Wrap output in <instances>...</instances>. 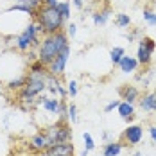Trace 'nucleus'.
Wrapping results in <instances>:
<instances>
[{
	"instance_id": "0eeeda50",
	"label": "nucleus",
	"mask_w": 156,
	"mask_h": 156,
	"mask_svg": "<svg viewBox=\"0 0 156 156\" xmlns=\"http://www.w3.org/2000/svg\"><path fill=\"white\" fill-rule=\"evenodd\" d=\"M68 56H70V45L68 47H65L52 59V61L47 65V72L50 74V76H56V77H59V76H63V72H65V66H66V61H68Z\"/></svg>"
},
{
	"instance_id": "423d86ee",
	"label": "nucleus",
	"mask_w": 156,
	"mask_h": 156,
	"mask_svg": "<svg viewBox=\"0 0 156 156\" xmlns=\"http://www.w3.org/2000/svg\"><path fill=\"white\" fill-rule=\"evenodd\" d=\"M154 48H156L154 40L149 38V36H144L140 40V43H138V50H136V61H138V65L147 66V65L151 63V58H153Z\"/></svg>"
},
{
	"instance_id": "2f4dec72",
	"label": "nucleus",
	"mask_w": 156,
	"mask_h": 156,
	"mask_svg": "<svg viewBox=\"0 0 156 156\" xmlns=\"http://www.w3.org/2000/svg\"><path fill=\"white\" fill-rule=\"evenodd\" d=\"M34 156H48V154H47V153H36Z\"/></svg>"
},
{
	"instance_id": "473e14b6",
	"label": "nucleus",
	"mask_w": 156,
	"mask_h": 156,
	"mask_svg": "<svg viewBox=\"0 0 156 156\" xmlns=\"http://www.w3.org/2000/svg\"><path fill=\"white\" fill-rule=\"evenodd\" d=\"M135 156H142V153H135Z\"/></svg>"
},
{
	"instance_id": "f03ea898",
	"label": "nucleus",
	"mask_w": 156,
	"mask_h": 156,
	"mask_svg": "<svg viewBox=\"0 0 156 156\" xmlns=\"http://www.w3.org/2000/svg\"><path fill=\"white\" fill-rule=\"evenodd\" d=\"M68 36L65 31H58L54 34H48L47 38L41 41L40 45V52H38V59L43 63V65H48L59 52H61L65 47H68Z\"/></svg>"
},
{
	"instance_id": "6e6552de",
	"label": "nucleus",
	"mask_w": 156,
	"mask_h": 156,
	"mask_svg": "<svg viewBox=\"0 0 156 156\" xmlns=\"http://www.w3.org/2000/svg\"><path fill=\"white\" fill-rule=\"evenodd\" d=\"M50 145H52V144H50V140H48V136H47L45 131L36 133L31 140H29V149H31L32 153H45Z\"/></svg>"
},
{
	"instance_id": "f3484780",
	"label": "nucleus",
	"mask_w": 156,
	"mask_h": 156,
	"mask_svg": "<svg viewBox=\"0 0 156 156\" xmlns=\"http://www.w3.org/2000/svg\"><path fill=\"white\" fill-rule=\"evenodd\" d=\"M124 56H126V50L122 47H115V48H111V52H109V59H111V63H115V65H119V61Z\"/></svg>"
},
{
	"instance_id": "c756f323",
	"label": "nucleus",
	"mask_w": 156,
	"mask_h": 156,
	"mask_svg": "<svg viewBox=\"0 0 156 156\" xmlns=\"http://www.w3.org/2000/svg\"><path fill=\"white\" fill-rule=\"evenodd\" d=\"M45 5H50V7H56L58 5V0H43Z\"/></svg>"
},
{
	"instance_id": "a878e982",
	"label": "nucleus",
	"mask_w": 156,
	"mask_h": 156,
	"mask_svg": "<svg viewBox=\"0 0 156 156\" xmlns=\"http://www.w3.org/2000/svg\"><path fill=\"white\" fill-rule=\"evenodd\" d=\"M66 94L70 95V97H76V95H77V83H76V81H70V83H68Z\"/></svg>"
},
{
	"instance_id": "f8f14e48",
	"label": "nucleus",
	"mask_w": 156,
	"mask_h": 156,
	"mask_svg": "<svg viewBox=\"0 0 156 156\" xmlns=\"http://www.w3.org/2000/svg\"><path fill=\"white\" fill-rule=\"evenodd\" d=\"M120 95H122V101H126V102H135L136 99H138V95H140V92H138V88L136 86H129V84H126V86H122L120 88Z\"/></svg>"
},
{
	"instance_id": "1a4fd4ad",
	"label": "nucleus",
	"mask_w": 156,
	"mask_h": 156,
	"mask_svg": "<svg viewBox=\"0 0 156 156\" xmlns=\"http://www.w3.org/2000/svg\"><path fill=\"white\" fill-rule=\"evenodd\" d=\"M142 136H144V129H142V126L135 124V126H129V127L124 131V135H122V142L129 144V145H136V144H140Z\"/></svg>"
},
{
	"instance_id": "2eb2a0df",
	"label": "nucleus",
	"mask_w": 156,
	"mask_h": 156,
	"mask_svg": "<svg viewBox=\"0 0 156 156\" xmlns=\"http://www.w3.org/2000/svg\"><path fill=\"white\" fill-rule=\"evenodd\" d=\"M122 142H109L104 145V151H102V154L104 156H119L120 154V151H122Z\"/></svg>"
},
{
	"instance_id": "393cba45",
	"label": "nucleus",
	"mask_w": 156,
	"mask_h": 156,
	"mask_svg": "<svg viewBox=\"0 0 156 156\" xmlns=\"http://www.w3.org/2000/svg\"><path fill=\"white\" fill-rule=\"evenodd\" d=\"M68 120H70L72 124L77 122V108H76V104H70V106H68Z\"/></svg>"
},
{
	"instance_id": "7ed1b4c3",
	"label": "nucleus",
	"mask_w": 156,
	"mask_h": 156,
	"mask_svg": "<svg viewBox=\"0 0 156 156\" xmlns=\"http://www.w3.org/2000/svg\"><path fill=\"white\" fill-rule=\"evenodd\" d=\"M36 23L40 25V32L45 34H54L58 31H63V22L65 18L59 15L58 7H50V5H40L36 9Z\"/></svg>"
},
{
	"instance_id": "20e7f679",
	"label": "nucleus",
	"mask_w": 156,
	"mask_h": 156,
	"mask_svg": "<svg viewBox=\"0 0 156 156\" xmlns=\"http://www.w3.org/2000/svg\"><path fill=\"white\" fill-rule=\"evenodd\" d=\"M38 32H40V25L36 23V20H32L29 25H25V29L16 36L15 45L18 50H29V48L38 43Z\"/></svg>"
},
{
	"instance_id": "bb28decb",
	"label": "nucleus",
	"mask_w": 156,
	"mask_h": 156,
	"mask_svg": "<svg viewBox=\"0 0 156 156\" xmlns=\"http://www.w3.org/2000/svg\"><path fill=\"white\" fill-rule=\"evenodd\" d=\"M119 104H120V101H111L109 104H106V106H104V111H106V113H109V111H113L115 108H119Z\"/></svg>"
},
{
	"instance_id": "412c9836",
	"label": "nucleus",
	"mask_w": 156,
	"mask_h": 156,
	"mask_svg": "<svg viewBox=\"0 0 156 156\" xmlns=\"http://www.w3.org/2000/svg\"><path fill=\"white\" fill-rule=\"evenodd\" d=\"M23 84H25V76H23V77H18V79L9 81V83H7V88H9V90H20Z\"/></svg>"
},
{
	"instance_id": "dca6fc26",
	"label": "nucleus",
	"mask_w": 156,
	"mask_h": 156,
	"mask_svg": "<svg viewBox=\"0 0 156 156\" xmlns=\"http://www.w3.org/2000/svg\"><path fill=\"white\" fill-rule=\"evenodd\" d=\"M117 109H119V115H120L122 119H126V117H129V115L135 113V106H133L131 102H126V101H122Z\"/></svg>"
},
{
	"instance_id": "9b49d317",
	"label": "nucleus",
	"mask_w": 156,
	"mask_h": 156,
	"mask_svg": "<svg viewBox=\"0 0 156 156\" xmlns=\"http://www.w3.org/2000/svg\"><path fill=\"white\" fill-rule=\"evenodd\" d=\"M61 97L59 99H48V97H41L40 101H38V104H43V109H47L50 113H58L59 115V111H61Z\"/></svg>"
},
{
	"instance_id": "7c9ffc66",
	"label": "nucleus",
	"mask_w": 156,
	"mask_h": 156,
	"mask_svg": "<svg viewBox=\"0 0 156 156\" xmlns=\"http://www.w3.org/2000/svg\"><path fill=\"white\" fill-rule=\"evenodd\" d=\"M74 5H76L77 9H83V5H84V0H74Z\"/></svg>"
},
{
	"instance_id": "5701e85b",
	"label": "nucleus",
	"mask_w": 156,
	"mask_h": 156,
	"mask_svg": "<svg viewBox=\"0 0 156 156\" xmlns=\"http://www.w3.org/2000/svg\"><path fill=\"white\" fill-rule=\"evenodd\" d=\"M144 20L149 25H156V13L151 11V9H144Z\"/></svg>"
},
{
	"instance_id": "6ab92c4d",
	"label": "nucleus",
	"mask_w": 156,
	"mask_h": 156,
	"mask_svg": "<svg viewBox=\"0 0 156 156\" xmlns=\"http://www.w3.org/2000/svg\"><path fill=\"white\" fill-rule=\"evenodd\" d=\"M56 7H58L59 15H61L65 20L70 16V4H68V2H58V5H56Z\"/></svg>"
},
{
	"instance_id": "4be33fe9",
	"label": "nucleus",
	"mask_w": 156,
	"mask_h": 156,
	"mask_svg": "<svg viewBox=\"0 0 156 156\" xmlns=\"http://www.w3.org/2000/svg\"><path fill=\"white\" fill-rule=\"evenodd\" d=\"M15 4H23V5H29L32 9H38L40 5H43V0H15Z\"/></svg>"
},
{
	"instance_id": "4468645a",
	"label": "nucleus",
	"mask_w": 156,
	"mask_h": 156,
	"mask_svg": "<svg viewBox=\"0 0 156 156\" xmlns=\"http://www.w3.org/2000/svg\"><path fill=\"white\" fill-rule=\"evenodd\" d=\"M119 66H120V70H122L124 74H129V72H135V70H136V66H138V61H136V58L124 56V58L119 61Z\"/></svg>"
},
{
	"instance_id": "aec40b11",
	"label": "nucleus",
	"mask_w": 156,
	"mask_h": 156,
	"mask_svg": "<svg viewBox=\"0 0 156 156\" xmlns=\"http://www.w3.org/2000/svg\"><path fill=\"white\" fill-rule=\"evenodd\" d=\"M117 25H119V27H129V25H131V18H129V15L119 13V15H117Z\"/></svg>"
},
{
	"instance_id": "ddd939ff",
	"label": "nucleus",
	"mask_w": 156,
	"mask_h": 156,
	"mask_svg": "<svg viewBox=\"0 0 156 156\" xmlns=\"http://www.w3.org/2000/svg\"><path fill=\"white\" fill-rule=\"evenodd\" d=\"M140 108L144 111H156V90L151 94H145L140 99Z\"/></svg>"
},
{
	"instance_id": "9d476101",
	"label": "nucleus",
	"mask_w": 156,
	"mask_h": 156,
	"mask_svg": "<svg viewBox=\"0 0 156 156\" xmlns=\"http://www.w3.org/2000/svg\"><path fill=\"white\" fill-rule=\"evenodd\" d=\"M45 153H47L48 156H74L76 149H74V144L63 142V144H54V145H50Z\"/></svg>"
},
{
	"instance_id": "a211bd4d",
	"label": "nucleus",
	"mask_w": 156,
	"mask_h": 156,
	"mask_svg": "<svg viewBox=\"0 0 156 156\" xmlns=\"http://www.w3.org/2000/svg\"><path fill=\"white\" fill-rule=\"evenodd\" d=\"M109 18V9H104V11H99L94 15V23L95 25H104Z\"/></svg>"
},
{
	"instance_id": "c85d7f7f",
	"label": "nucleus",
	"mask_w": 156,
	"mask_h": 156,
	"mask_svg": "<svg viewBox=\"0 0 156 156\" xmlns=\"http://www.w3.org/2000/svg\"><path fill=\"white\" fill-rule=\"evenodd\" d=\"M149 135H151V138L156 142V126H151V127H149Z\"/></svg>"
},
{
	"instance_id": "cd10ccee",
	"label": "nucleus",
	"mask_w": 156,
	"mask_h": 156,
	"mask_svg": "<svg viewBox=\"0 0 156 156\" xmlns=\"http://www.w3.org/2000/svg\"><path fill=\"white\" fill-rule=\"evenodd\" d=\"M76 32H77V27H76V23H70V25H68V31H66V36L74 38V36H76Z\"/></svg>"
},
{
	"instance_id": "b1692460",
	"label": "nucleus",
	"mask_w": 156,
	"mask_h": 156,
	"mask_svg": "<svg viewBox=\"0 0 156 156\" xmlns=\"http://www.w3.org/2000/svg\"><path fill=\"white\" fill-rule=\"evenodd\" d=\"M83 138H84V151H94L95 149V144H94V138H92V135L90 133H84L83 135Z\"/></svg>"
},
{
	"instance_id": "39448f33",
	"label": "nucleus",
	"mask_w": 156,
	"mask_h": 156,
	"mask_svg": "<svg viewBox=\"0 0 156 156\" xmlns=\"http://www.w3.org/2000/svg\"><path fill=\"white\" fill-rule=\"evenodd\" d=\"M43 131L47 133V136H48V140H50L52 145L54 144H63V142L72 140V129H70L68 122H56V124L50 126V127H45Z\"/></svg>"
},
{
	"instance_id": "f257e3e1",
	"label": "nucleus",
	"mask_w": 156,
	"mask_h": 156,
	"mask_svg": "<svg viewBox=\"0 0 156 156\" xmlns=\"http://www.w3.org/2000/svg\"><path fill=\"white\" fill-rule=\"evenodd\" d=\"M47 70H36V72L29 70V74L25 76V84L20 88L18 101L25 104H32L38 95L47 92Z\"/></svg>"
}]
</instances>
